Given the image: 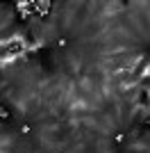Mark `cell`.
I'll return each instance as SVG.
<instances>
[{"instance_id":"1","label":"cell","mask_w":150,"mask_h":153,"mask_svg":"<svg viewBox=\"0 0 150 153\" xmlns=\"http://www.w3.org/2000/svg\"><path fill=\"white\" fill-rule=\"evenodd\" d=\"M0 119H5V121L9 119V112H7V110L2 108V105H0Z\"/></svg>"},{"instance_id":"2","label":"cell","mask_w":150,"mask_h":153,"mask_svg":"<svg viewBox=\"0 0 150 153\" xmlns=\"http://www.w3.org/2000/svg\"><path fill=\"white\" fill-rule=\"evenodd\" d=\"M148 128H150V121H148Z\"/></svg>"}]
</instances>
